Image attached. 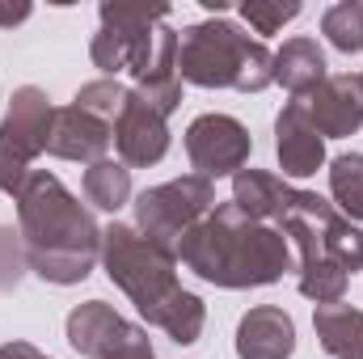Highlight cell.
<instances>
[{"mask_svg": "<svg viewBox=\"0 0 363 359\" xmlns=\"http://www.w3.org/2000/svg\"><path fill=\"white\" fill-rule=\"evenodd\" d=\"M17 237L30 270L60 287L89 279L93 263L101 258V228L47 170H34L17 194Z\"/></svg>", "mask_w": 363, "mask_h": 359, "instance_id": "obj_1", "label": "cell"}, {"mask_svg": "<svg viewBox=\"0 0 363 359\" xmlns=\"http://www.w3.org/2000/svg\"><path fill=\"white\" fill-rule=\"evenodd\" d=\"M178 263L216 287H267L291 270V241L274 224L250 220L228 199L182 237Z\"/></svg>", "mask_w": 363, "mask_h": 359, "instance_id": "obj_2", "label": "cell"}, {"mask_svg": "<svg viewBox=\"0 0 363 359\" xmlns=\"http://www.w3.org/2000/svg\"><path fill=\"white\" fill-rule=\"evenodd\" d=\"M101 267L131 296V304L144 313L148 326L165 330L178 347L199 343L207 309L194 292H186L178 283V258L174 254L157 250L131 224H110V228H101Z\"/></svg>", "mask_w": 363, "mask_h": 359, "instance_id": "obj_3", "label": "cell"}, {"mask_svg": "<svg viewBox=\"0 0 363 359\" xmlns=\"http://www.w3.org/2000/svg\"><path fill=\"white\" fill-rule=\"evenodd\" d=\"M279 233L300 250V296L317 304H338L351 275L363 267V228H355L317 190H300Z\"/></svg>", "mask_w": 363, "mask_h": 359, "instance_id": "obj_4", "label": "cell"}, {"mask_svg": "<svg viewBox=\"0 0 363 359\" xmlns=\"http://www.w3.org/2000/svg\"><path fill=\"white\" fill-rule=\"evenodd\" d=\"M178 77L199 89L262 93L274 85V55L233 21H199L178 34Z\"/></svg>", "mask_w": 363, "mask_h": 359, "instance_id": "obj_5", "label": "cell"}, {"mask_svg": "<svg viewBox=\"0 0 363 359\" xmlns=\"http://www.w3.org/2000/svg\"><path fill=\"white\" fill-rule=\"evenodd\" d=\"M216 207V186L199 174H186V178L161 182V186H148L140 199H135V228L165 254L178 258L182 237Z\"/></svg>", "mask_w": 363, "mask_h": 359, "instance_id": "obj_6", "label": "cell"}, {"mask_svg": "<svg viewBox=\"0 0 363 359\" xmlns=\"http://www.w3.org/2000/svg\"><path fill=\"white\" fill-rule=\"evenodd\" d=\"M51 118H55V106L51 97L34 85H21V89L9 97V110L0 118V190L4 194H21L26 182H30V165L38 153H47V136H51Z\"/></svg>", "mask_w": 363, "mask_h": 359, "instance_id": "obj_7", "label": "cell"}, {"mask_svg": "<svg viewBox=\"0 0 363 359\" xmlns=\"http://www.w3.org/2000/svg\"><path fill=\"white\" fill-rule=\"evenodd\" d=\"M169 4H127V0H101V30L93 34V64L114 81V72L131 68V60L152 43L157 26H165Z\"/></svg>", "mask_w": 363, "mask_h": 359, "instance_id": "obj_8", "label": "cell"}, {"mask_svg": "<svg viewBox=\"0 0 363 359\" xmlns=\"http://www.w3.org/2000/svg\"><path fill=\"white\" fill-rule=\"evenodd\" d=\"M68 343L85 359H131L152 351L148 330L118 317L106 300H85L68 313Z\"/></svg>", "mask_w": 363, "mask_h": 359, "instance_id": "obj_9", "label": "cell"}, {"mask_svg": "<svg viewBox=\"0 0 363 359\" xmlns=\"http://www.w3.org/2000/svg\"><path fill=\"white\" fill-rule=\"evenodd\" d=\"M250 127L237 123L233 114H199L190 127H186V157L194 165L199 178H228V174H241L245 161H250Z\"/></svg>", "mask_w": 363, "mask_h": 359, "instance_id": "obj_10", "label": "cell"}, {"mask_svg": "<svg viewBox=\"0 0 363 359\" xmlns=\"http://www.w3.org/2000/svg\"><path fill=\"white\" fill-rule=\"evenodd\" d=\"M114 148H118V161L127 170H148L157 165L165 153H169V123L161 110H152L140 93L131 89L118 118H114Z\"/></svg>", "mask_w": 363, "mask_h": 359, "instance_id": "obj_11", "label": "cell"}, {"mask_svg": "<svg viewBox=\"0 0 363 359\" xmlns=\"http://www.w3.org/2000/svg\"><path fill=\"white\" fill-rule=\"evenodd\" d=\"M131 77H135V93L152 106V110H161L165 118L174 114L182 106V77H178V34L169 30V26H157V34H152V43L131 60V68H127Z\"/></svg>", "mask_w": 363, "mask_h": 359, "instance_id": "obj_12", "label": "cell"}, {"mask_svg": "<svg viewBox=\"0 0 363 359\" xmlns=\"http://www.w3.org/2000/svg\"><path fill=\"white\" fill-rule=\"evenodd\" d=\"M274 153L283 178H313L325 165V136L313 127L300 97H291L274 118Z\"/></svg>", "mask_w": 363, "mask_h": 359, "instance_id": "obj_13", "label": "cell"}, {"mask_svg": "<svg viewBox=\"0 0 363 359\" xmlns=\"http://www.w3.org/2000/svg\"><path fill=\"white\" fill-rule=\"evenodd\" d=\"M313 127L325 136V140H347L363 127V89L359 77L351 72H338V77H325L308 97H300Z\"/></svg>", "mask_w": 363, "mask_h": 359, "instance_id": "obj_14", "label": "cell"}, {"mask_svg": "<svg viewBox=\"0 0 363 359\" xmlns=\"http://www.w3.org/2000/svg\"><path fill=\"white\" fill-rule=\"evenodd\" d=\"M110 123L85 114L81 106H60L55 118H51V136H47V153L60 157V161H106V148H110Z\"/></svg>", "mask_w": 363, "mask_h": 359, "instance_id": "obj_15", "label": "cell"}, {"mask_svg": "<svg viewBox=\"0 0 363 359\" xmlns=\"http://www.w3.org/2000/svg\"><path fill=\"white\" fill-rule=\"evenodd\" d=\"M296 321L279 304H258L237 326V359H291Z\"/></svg>", "mask_w": 363, "mask_h": 359, "instance_id": "obj_16", "label": "cell"}, {"mask_svg": "<svg viewBox=\"0 0 363 359\" xmlns=\"http://www.w3.org/2000/svg\"><path fill=\"white\" fill-rule=\"evenodd\" d=\"M296 186H287V182L279 178V174H267V170H241V174H233V203L250 216V220H258V224H283V216L291 211V203H296Z\"/></svg>", "mask_w": 363, "mask_h": 359, "instance_id": "obj_17", "label": "cell"}, {"mask_svg": "<svg viewBox=\"0 0 363 359\" xmlns=\"http://www.w3.org/2000/svg\"><path fill=\"white\" fill-rule=\"evenodd\" d=\"M325 77V51L317 47V38H287L274 51V81L291 97H308Z\"/></svg>", "mask_w": 363, "mask_h": 359, "instance_id": "obj_18", "label": "cell"}, {"mask_svg": "<svg viewBox=\"0 0 363 359\" xmlns=\"http://www.w3.org/2000/svg\"><path fill=\"white\" fill-rule=\"evenodd\" d=\"M313 330H317V343H321L334 359L351 355L355 347H363V309L342 304V300H338V304H317Z\"/></svg>", "mask_w": 363, "mask_h": 359, "instance_id": "obj_19", "label": "cell"}, {"mask_svg": "<svg viewBox=\"0 0 363 359\" xmlns=\"http://www.w3.org/2000/svg\"><path fill=\"white\" fill-rule=\"evenodd\" d=\"M85 199L101 211H118L131 199V170L123 161H93L85 170Z\"/></svg>", "mask_w": 363, "mask_h": 359, "instance_id": "obj_20", "label": "cell"}, {"mask_svg": "<svg viewBox=\"0 0 363 359\" xmlns=\"http://www.w3.org/2000/svg\"><path fill=\"white\" fill-rule=\"evenodd\" d=\"M330 194L347 220H363V153H342L330 165Z\"/></svg>", "mask_w": 363, "mask_h": 359, "instance_id": "obj_21", "label": "cell"}, {"mask_svg": "<svg viewBox=\"0 0 363 359\" xmlns=\"http://www.w3.org/2000/svg\"><path fill=\"white\" fill-rule=\"evenodd\" d=\"M321 34L330 38V47L338 51H363V4L359 0H342L334 9H325L321 17Z\"/></svg>", "mask_w": 363, "mask_h": 359, "instance_id": "obj_22", "label": "cell"}, {"mask_svg": "<svg viewBox=\"0 0 363 359\" xmlns=\"http://www.w3.org/2000/svg\"><path fill=\"white\" fill-rule=\"evenodd\" d=\"M127 93H131V89H123L118 81L101 77V81H89V85H81L72 106H81L85 114H93V118H101V123H110V127H114V118H118V110H123Z\"/></svg>", "mask_w": 363, "mask_h": 359, "instance_id": "obj_23", "label": "cell"}, {"mask_svg": "<svg viewBox=\"0 0 363 359\" xmlns=\"http://www.w3.org/2000/svg\"><path fill=\"white\" fill-rule=\"evenodd\" d=\"M241 17L258 30V34H279L291 17H300V4L296 0H245L241 4Z\"/></svg>", "mask_w": 363, "mask_h": 359, "instance_id": "obj_24", "label": "cell"}, {"mask_svg": "<svg viewBox=\"0 0 363 359\" xmlns=\"http://www.w3.org/2000/svg\"><path fill=\"white\" fill-rule=\"evenodd\" d=\"M21 267H30V263H26V245L17 241V233L0 228V292L17 287V279H21Z\"/></svg>", "mask_w": 363, "mask_h": 359, "instance_id": "obj_25", "label": "cell"}, {"mask_svg": "<svg viewBox=\"0 0 363 359\" xmlns=\"http://www.w3.org/2000/svg\"><path fill=\"white\" fill-rule=\"evenodd\" d=\"M0 359H47L38 347H30V343H4L0 347Z\"/></svg>", "mask_w": 363, "mask_h": 359, "instance_id": "obj_26", "label": "cell"}, {"mask_svg": "<svg viewBox=\"0 0 363 359\" xmlns=\"http://www.w3.org/2000/svg\"><path fill=\"white\" fill-rule=\"evenodd\" d=\"M26 17H30V4H26V0L0 4V26H17V21H26Z\"/></svg>", "mask_w": 363, "mask_h": 359, "instance_id": "obj_27", "label": "cell"}, {"mask_svg": "<svg viewBox=\"0 0 363 359\" xmlns=\"http://www.w3.org/2000/svg\"><path fill=\"white\" fill-rule=\"evenodd\" d=\"M342 359H363V347H355V351H351V355H342Z\"/></svg>", "mask_w": 363, "mask_h": 359, "instance_id": "obj_28", "label": "cell"}, {"mask_svg": "<svg viewBox=\"0 0 363 359\" xmlns=\"http://www.w3.org/2000/svg\"><path fill=\"white\" fill-rule=\"evenodd\" d=\"M131 359H157V355H152V351H144V355H131Z\"/></svg>", "mask_w": 363, "mask_h": 359, "instance_id": "obj_29", "label": "cell"}, {"mask_svg": "<svg viewBox=\"0 0 363 359\" xmlns=\"http://www.w3.org/2000/svg\"><path fill=\"white\" fill-rule=\"evenodd\" d=\"M359 89H363V72H359Z\"/></svg>", "mask_w": 363, "mask_h": 359, "instance_id": "obj_30", "label": "cell"}]
</instances>
